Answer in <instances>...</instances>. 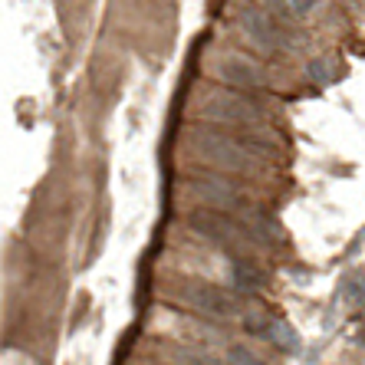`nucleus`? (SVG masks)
Returning <instances> with one entry per match:
<instances>
[{
    "instance_id": "nucleus-1",
    "label": "nucleus",
    "mask_w": 365,
    "mask_h": 365,
    "mask_svg": "<svg viewBox=\"0 0 365 365\" xmlns=\"http://www.w3.org/2000/svg\"><path fill=\"white\" fill-rule=\"evenodd\" d=\"M185 148L195 158L230 171H267L270 168V148L260 142H240L234 135H224L211 125H195L185 132Z\"/></svg>"
},
{
    "instance_id": "nucleus-2",
    "label": "nucleus",
    "mask_w": 365,
    "mask_h": 365,
    "mask_svg": "<svg viewBox=\"0 0 365 365\" xmlns=\"http://www.w3.org/2000/svg\"><path fill=\"white\" fill-rule=\"evenodd\" d=\"M197 112L211 122H224V125H257L264 119V106L254 102L244 93H227V89H207L197 99Z\"/></svg>"
},
{
    "instance_id": "nucleus-3",
    "label": "nucleus",
    "mask_w": 365,
    "mask_h": 365,
    "mask_svg": "<svg viewBox=\"0 0 365 365\" xmlns=\"http://www.w3.org/2000/svg\"><path fill=\"white\" fill-rule=\"evenodd\" d=\"M168 293L175 299H181V303H187V306H195V309H201V313H207V316L230 319V316L237 313V303H234L227 293H221L217 287H211V283H204V280L175 277V280H168Z\"/></svg>"
},
{
    "instance_id": "nucleus-4",
    "label": "nucleus",
    "mask_w": 365,
    "mask_h": 365,
    "mask_svg": "<svg viewBox=\"0 0 365 365\" xmlns=\"http://www.w3.org/2000/svg\"><path fill=\"white\" fill-rule=\"evenodd\" d=\"M217 76L227 79V83H234V86H244V89H254V86L267 83L264 69L254 66V63H247V60H237V56L217 63Z\"/></svg>"
},
{
    "instance_id": "nucleus-5",
    "label": "nucleus",
    "mask_w": 365,
    "mask_h": 365,
    "mask_svg": "<svg viewBox=\"0 0 365 365\" xmlns=\"http://www.w3.org/2000/svg\"><path fill=\"white\" fill-rule=\"evenodd\" d=\"M342 297L352 309H365V270H352L342 280Z\"/></svg>"
},
{
    "instance_id": "nucleus-6",
    "label": "nucleus",
    "mask_w": 365,
    "mask_h": 365,
    "mask_svg": "<svg viewBox=\"0 0 365 365\" xmlns=\"http://www.w3.org/2000/svg\"><path fill=\"white\" fill-rule=\"evenodd\" d=\"M267 336H270V342H273V346H280L283 352H299V336L293 332V326H287V323H270Z\"/></svg>"
},
{
    "instance_id": "nucleus-7",
    "label": "nucleus",
    "mask_w": 365,
    "mask_h": 365,
    "mask_svg": "<svg viewBox=\"0 0 365 365\" xmlns=\"http://www.w3.org/2000/svg\"><path fill=\"white\" fill-rule=\"evenodd\" d=\"M234 273H237V287L240 289H257V287H264V277H260V270L250 264H237L234 267Z\"/></svg>"
},
{
    "instance_id": "nucleus-8",
    "label": "nucleus",
    "mask_w": 365,
    "mask_h": 365,
    "mask_svg": "<svg viewBox=\"0 0 365 365\" xmlns=\"http://www.w3.org/2000/svg\"><path fill=\"white\" fill-rule=\"evenodd\" d=\"M227 365H267V362L257 356V352H250V349L234 346V349L227 352Z\"/></svg>"
},
{
    "instance_id": "nucleus-9",
    "label": "nucleus",
    "mask_w": 365,
    "mask_h": 365,
    "mask_svg": "<svg viewBox=\"0 0 365 365\" xmlns=\"http://www.w3.org/2000/svg\"><path fill=\"white\" fill-rule=\"evenodd\" d=\"M309 76H313L316 83H332V79H336V73H332L329 60H313V63H309Z\"/></svg>"
},
{
    "instance_id": "nucleus-10",
    "label": "nucleus",
    "mask_w": 365,
    "mask_h": 365,
    "mask_svg": "<svg viewBox=\"0 0 365 365\" xmlns=\"http://www.w3.org/2000/svg\"><path fill=\"white\" fill-rule=\"evenodd\" d=\"M283 10H289L293 17H306V14L313 10V4H309V0H306V4H283Z\"/></svg>"
},
{
    "instance_id": "nucleus-11",
    "label": "nucleus",
    "mask_w": 365,
    "mask_h": 365,
    "mask_svg": "<svg viewBox=\"0 0 365 365\" xmlns=\"http://www.w3.org/2000/svg\"><path fill=\"white\" fill-rule=\"evenodd\" d=\"M178 365H207V362H204V359H197V356H181Z\"/></svg>"
},
{
    "instance_id": "nucleus-12",
    "label": "nucleus",
    "mask_w": 365,
    "mask_h": 365,
    "mask_svg": "<svg viewBox=\"0 0 365 365\" xmlns=\"http://www.w3.org/2000/svg\"><path fill=\"white\" fill-rule=\"evenodd\" d=\"M359 342L365 346V323H362V329H359Z\"/></svg>"
}]
</instances>
